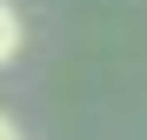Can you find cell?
<instances>
[{"label": "cell", "mask_w": 147, "mask_h": 140, "mask_svg": "<svg viewBox=\"0 0 147 140\" xmlns=\"http://www.w3.org/2000/svg\"><path fill=\"white\" fill-rule=\"evenodd\" d=\"M13 54H20V13L7 7V0H0V67H7Z\"/></svg>", "instance_id": "cell-1"}, {"label": "cell", "mask_w": 147, "mask_h": 140, "mask_svg": "<svg viewBox=\"0 0 147 140\" xmlns=\"http://www.w3.org/2000/svg\"><path fill=\"white\" fill-rule=\"evenodd\" d=\"M0 140H27V133H20V120H13V113H0Z\"/></svg>", "instance_id": "cell-2"}]
</instances>
